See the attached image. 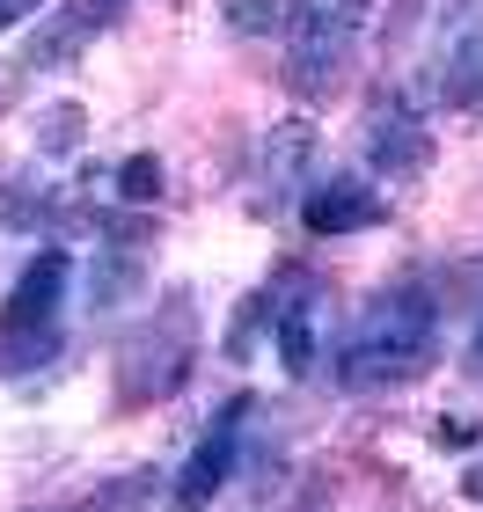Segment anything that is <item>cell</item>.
I'll return each mask as SVG.
<instances>
[{
  "label": "cell",
  "instance_id": "30bf717a",
  "mask_svg": "<svg viewBox=\"0 0 483 512\" xmlns=\"http://www.w3.org/2000/svg\"><path fill=\"white\" fill-rule=\"evenodd\" d=\"M432 103L462 110V118H483V8L462 0L454 30L440 37V59H432Z\"/></svg>",
  "mask_w": 483,
  "mask_h": 512
},
{
  "label": "cell",
  "instance_id": "52a82bcc",
  "mask_svg": "<svg viewBox=\"0 0 483 512\" xmlns=\"http://www.w3.org/2000/svg\"><path fill=\"white\" fill-rule=\"evenodd\" d=\"M366 169L381 183H410V176L432 169V125L396 96V88L366 103Z\"/></svg>",
  "mask_w": 483,
  "mask_h": 512
},
{
  "label": "cell",
  "instance_id": "5bb4252c",
  "mask_svg": "<svg viewBox=\"0 0 483 512\" xmlns=\"http://www.w3.org/2000/svg\"><path fill=\"white\" fill-rule=\"evenodd\" d=\"M37 147L44 154H74L81 139H88V118H81V103H52V110H37Z\"/></svg>",
  "mask_w": 483,
  "mask_h": 512
},
{
  "label": "cell",
  "instance_id": "6da1fadb",
  "mask_svg": "<svg viewBox=\"0 0 483 512\" xmlns=\"http://www.w3.org/2000/svg\"><path fill=\"white\" fill-rule=\"evenodd\" d=\"M440 359V300L425 286H381L337 352L344 388H403Z\"/></svg>",
  "mask_w": 483,
  "mask_h": 512
},
{
  "label": "cell",
  "instance_id": "ffe728a7",
  "mask_svg": "<svg viewBox=\"0 0 483 512\" xmlns=\"http://www.w3.org/2000/svg\"><path fill=\"white\" fill-rule=\"evenodd\" d=\"M469 366L483 374V315H476V337H469Z\"/></svg>",
  "mask_w": 483,
  "mask_h": 512
},
{
  "label": "cell",
  "instance_id": "5b68a950",
  "mask_svg": "<svg viewBox=\"0 0 483 512\" xmlns=\"http://www.w3.org/2000/svg\"><path fill=\"white\" fill-rule=\"evenodd\" d=\"M257 315H264V330H271V352L286 359V374L293 381H308L315 374V359H322V322H330V286H322L315 271L301 264H286L271 286L257 293Z\"/></svg>",
  "mask_w": 483,
  "mask_h": 512
},
{
  "label": "cell",
  "instance_id": "3957f363",
  "mask_svg": "<svg viewBox=\"0 0 483 512\" xmlns=\"http://www.w3.org/2000/svg\"><path fill=\"white\" fill-rule=\"evenodd\" d=\"M366 8L374 0H293L286 8V88L301 103H322L344 88L366 37Z\"/></svg>",
  "mask_w": 483,
  "mask_h": 512
},
{
  "label": "cell",
  "instance_id": "7c38bea8",
  "mask_svg": "<svg viewBox=\"0 0 483 512\" xmlns=\"http://www.w3.org/2000/svg\"><path fill=\"white\" fill-rule=\"evenodd\" d=\"M161 498V469H125V476H110L103 491H88L74 512H147Z\"/></svg>",
  "mask_w": 483,
  "mask_h": 512
},
{
  "label": "cell",
  "instance_id": "8992f818",
  "mask_svg": "<svg viewBox=\"0 0 483 512\" xmlns=\"http://www.w3.org/2000/svg\"><path fill=\"white\" fill-rule=\"evenodd\" d=\"M388 220V198L381 183H366L359 169H315L308 191H301V227L315 242H337V235H366V227Z\"/></svg>",
  "mask_w": 483,
  "mask_h": 512
},
{
  "label": "cell",
  "instance_id": "e0dca14e",
  "mask_svg": "<svg viewBox=\"0 0 483 512\" xmlns=\"http://www.w3.org/2000/svg\"><path fill=\"white\" fill-rule=\"evenodd\" d=\"M118 191H125V198H154V191H161V161H147V154H132L125 169H118Z\"/></svg>",
  "mask_w": 483,
  "mask_h": 512
},
{
  "label": "cell",
  "instance_id": "d6986e66",
  "mask_svg": "<svg viewBox=\"0 0 483 512\" xmlns=\"http://www.w3.org/2000/svg\"><path fill=\"white\" fill-rule=\"evenodd\" d=\"M462 498H469V505H483V461H469V476H462Z\"/></svg>",
  "mask_w": 483,
  "mask_h": 512
},
{
  "label": "cell",
  "instance_id": "ba28073f",
  "mask_svg": "<svg viewBox=\"0 0 483 512\" xmlns=\"http://www.w3.org/2000/svg\"><path fill=\"white\" fill-rule=\"evenodd\" d=\"M242 432H249V395H235V403L213 417V432L198 439V454L183 461V476H176V512H205L227 483H235V469H242Z\"/></svg>",
  "mask_w": 483,
  "mask_h": 512
},
{
  "label": "cell",
  "instance_id": "2e32d148",
  "mask_svg": "<svg viewBox=\"0 0 483 512\" xmlns=\"http://www.w3.org/2000/svg\"><path fill=\"white\" fill-rule=\"evenodd\" d=\"M286 8H293V0H227V30H242V37L286 30Z\"/></svg>",
  "mask_w": 483,
  "mask_h": 512
},
{
  "label": "cell",
  "instance_id": "9c48e42d",
  "mask_svg": "<svg viewBox=\"0 0 483 512\" xmlns=\"http://www.w3.org/2000/svg\"><path fill=\"white\" fill-rule=\"evenodd\" d=\"M125 15V0H66V8H44L37 37L22 44V74H59V66H74L88 52V37H103L110 22Z\"/></svg>",
  "mask_w": 483,
  "mask_h": 512
},
{
  "label": "cell",
  "instance_id": "7a4b0ae2",
  "mask_svg": "<svg viewBox=\"0 0 483 512\" xmlns=\"http://www.w3.org/2000/svg\"><path fill=\"white\" fill-rule=\"evenodd\" d=\"M198 366V308L191 293H161L154 315L118 344V410H147L191 381Z\"/></svg>",
  "mask_w": 483,
  "mask_h": 512
},
{
  "label": "cell",
  "instance_id": "8fae6325",
  "mask_svg": "<svg viewBox=\"0 0 483 512\" xmlns=\"http://www.w3.org/2000/svg\"><path fill=\"white\" fill-rule=\"evenodd\" d=\"M308 161H315V125H271L264 154H257V213H279L293 191H308Z\"/></svg>",
  "mask_w": 483,
  "mask_h": 512
},
{
  "label": "cell",
  "instance_id": "ac0fdd59",
  "mask_svg": "<svg viewBox=\"0 0 483 512\" xmlns=\"http://www.w3.org/2000/svg\"><path fill=\"white\" fill-rule=\"evenodd\" d=\"M30 15H44V0H0V37H8L15 22H30Z\"/></svg>",
  "mask_w": 483,
  "mask_h": 512
},
{
  "label": "cell",
  "instance_id": "9a60e30c",
  "mask_svg": "<svg viewBox=\"0 0 483 512\" xmlns=\"http://www.w3.org/2000/svg\"><path fill=\"white\" fill-rule=\"evenodd\" d=\"M59 205L44 191H0V227H15V235H37V227H52Z\"/></svg>",
  "mask_w": 483,
  "mask_h": 512
},
{
  "label": "cell",
  "instance_id": "277c9868",
  "mask_svg": "<svg viewBox=\"0 0 483 512\" xmlns=\"http://www.w3.org/2000/svg\"><path fill=\"white\" fill-rule=\"evenodd\" d=\"M66 278L74 256L66 249H37L22 264L15 293L0 300V374H30L59 352V322H66Z\"/></svg>",
  "mask_w": 483,
  "mask_h": 512
},
{
  "label": "cell",
  "instance_id": "4fadbf2b",
  "mask_svg": "<svg viewBox=\"0 0 483 512\" xmlns=\"http://www.w3.org/2000/svg\"><path fill=\"white\" fill-rule=\"evenodd\" d=\"M140 286H147L140 256H96V264H88V308H118V300L140 293Z\"/></svg>",
  "mask_w": 483,
  "mask_h": 512
}]
</instances>
